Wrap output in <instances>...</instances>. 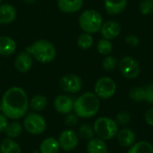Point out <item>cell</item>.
Returning <instances> with one entry per match:
<instances>
[{"instance_id": "1", "label": "cell", "mask_w": 153, "mask_h": 153, "mask_svg": "<svg viewBox=\"0 0 153 153\" xmlns=\"http://www.w3.org/2000/svg\"><path fill=\"white\" fill-rule=\"evenodd\" d=\"M29 97L19 86L7 89L0 100V112L9 120H20L29 112Z\"/></svg>"}, {"instance_id": "2", "label": "cell", "mask_w": 153, "mask_h": 153, "mask_svg": "<svg viewBox=\"0 0 153 153\" xmlns=\"http://www.w3.org/2000/svg\"><path fill=\"white\" fill-rule=\"evenodd\" d=\"M100 108V99L91 91L80 95L74 100V112L80 118H91L97 115Z\"/></svg>"}, {"instance_id": "3", "label": "cell", "mask_w": 153, "mask_h": 153, "mask_svg": "<svg viewBox=\"0 0 153 153\" xmlns=\"http://www.w3.org/2000/svg\"><path fill=\"white\" fill-rule=\"evenodd\" d=\"M26 51L40 64H49L56 56L55 45L48 39H38L26 48Z\"/></svg>"}, {"instance_id": "4", "label": "cell", "mask_w": 153, "mask_h": 153, "mask_svg": "<svg viewBox=\"0 0 153 153\" xmlns=\"http://www.w3.org/2000/svg\"><path fill=\"white\" fill-rule=\"evenodd\" d=\"M103 22L102 15L93 9L83 11L78 18V23L82 30L90 34H94L100 31Z\"/></svg>"}, {"instance_id": "5", "label": "cell", "mask_w": 153, "mask_h": 153, "mask_svg": "<svg viewBox=\"0 0 153 153\" xmlns=\"http://www.w3.org/2000/svg\"><path fill=\"white\" fill-rule=\"evenodd\" d=\"M95 134L104 141L112 140L117 136L118 132V125L117 122L108 117H100L97 118L93 124Z\"/></svg>"}, {"instance_id": "6", "label": "cell", "mask_w": 153, "mask_h": 153, "mask_svg": "<svg viewBox=\"0 0 153 153\" xmlns=\"http://www.w3.org/2000/svg\"><path fill=\"white\" fill-rule=\"evenodd\" d=\"M23 129L31 135H40L47 129V121L39 112H28L23 117Z\"/></svg>"}, {"instance_id": "7", "label": "cell", "mask_w": 153, "mask_h": 153, "mask_svg": "<svg viewBox=\"0 0 153 153\" xmlns=\"http://www.w3.org/2000/svg\"><path fill=\"white\" fill-rule=\"evenodd\" d=\"M117 91L115 81L108 76L100 77L94 85V93L101 100L111 99Z\"/></svg>"}, {"instance_id": "8", "label": "cell", "mask_w": 153, "mask_h": 153, "mask_svg": "<svg viewBox=\"0 0 153 153\" xmlns=\"http://www.w3.org/2000/svg\"><path fill=\"white\" fill-rule=\"evenodd\" d=\"M118 67L121 74L128 80L137 78L141 73V66L138 61L130 56H124L119 61Z\"/></svg>"}, {"instance_id": "9", "label": "cell", "mask_w": 153, "mask_h": 153, "mask_svg": "<svg viewBox=\"0 0 153 153\" xmlns=\"http://www.w3.org/2000/svg\"><path fill=\"white\" fill-rule=\"evenodd\" d=\"M79 135L74 130L71 128L63 130L59 134L57 138L60 150H63L65 152L74 151L79 145Z\"/></svg>"}, {"instance_id": "10", "label": "cell", "mask_w": 153, "mask_h": 153, "mask_svg": "<svg viewBox=\"0 0 153 153\" xmlns=\"http://www.w3.org/2000/svg\"><path fill=\"white\" fill-rule=\"evenodd\" d=\"M82 78L74 74H69L62 76L59 80V87L66 93H77L82 89Z\"/></svg>"}, {"instance_id": "11", "label": "cell", "mask_w": 153, "mask_h": 153, "mask_svg": "<svg viewBox=\"0 0 153 153\" xmlns=\"http://www.w3.org/2000/svg\"><path fill=\"white\" fill-rule=\"evenodd\" d=\"M53 106L57 113L61 115H66L74 110V100L68 95L60 94L55 98Z\"/></svg>"}, {"instance_id": "12", "label": "cell", "mask_w": 153, "mask_h": 153, "mask_svg": "<svg viewBox=\"0 0 153 153\" xmlns=\"http://www.w3.org/2000/svg\"><path fill=\"white\" fill-rule=\"evenodd\" d=\"M13 65L17 72L21 74H26L33 65V57L26 50L21 52L15 56Z\"/></svg>"}, {"instance_id": "13", "label": "cell", "mask_w": 153, "mask_h": 153, "mask_svg": "<svg viewBox=\"0 0 153 153\" xmlns=\"http://www.w3.org/2000/svg\"><path fill=\"white\" fill-rule=\"evenodd\" d=\"M100 31L103 39L112 40L121 33V25L117 21H108L103 22Z\"/></svg>"}, {"instance_id": "14", "label": "cell", "mask_w": 153, "mask_h": 153, "mask_svg": "<svg viewBox=\"0 0 153 153\" xmlns=\"http://www.w3.org/2000/svg\"><path fill=\"white\" fill-rule=\"evenodd\" d=\"M116 137L118 144L124 148H130L133 144L135 143L136 140L134 132L128 127H124L121 130H118Z\"/></svg>"}, {"instance_id": "15", "label": "cell", "mask_w": 153, "mask_h": 153, "mask_svg": "<svg viewBox=\"0 0 153 153\" xmlns=\"http://www.w3.org/2000/svg\"><path fill=\"white\" fill-rule=\"evenodd\" d=\"M17 12L11 4H0V25H6L13 22L16 19Z\"/></svg>"}, {"instance_id": "16", "label": "cell", "mask_w": 153, "mask_h": 153, "mask_svg": "<svg viewBox=\"0 0 153 153\" xmlns=\"http://www.w3.org/2000/svg\"><path fill=\"white\" fill-rule=\"evenodd\" d=\"M58 9L65 13H74L79 12L82 5L83 0H57Z\"/></svg>"}, {"instance_id": "17", "label": "cell", "mask_w": 153, "mask_h": 153, "mask_svg": "<svg viewBox=\"0 0 153 153\" xmlns=\"http://www.w3.org/2000/svg\"><path fill=\"white\" fill-rule=\"evenodd\" d=\"M17 45L15 40L6 35L0 36V56H10L14 54Z\"/></svg>"}, {"instance_id": "18", "label": "cell", "mask_w": 153, "mask_h": 153, "mask_svg": "<svg viewBox=\"0 0 153 153\" xmlns=\"http://www.w3.org/2000/svg\"><path fill=\"white\" fill-rule=\"evenodd\" d=\"M127 3L128 0H104V7L108 14L117 15L126 10Z\"/></svg>"}, {"instance_id": "19", "label": "cell", "mask_w": 153, "mask_h": 153, "mask_svg": "<svg viewBox=\"0 0 153 153\" xmlns=\"http://www.w3.org/2000/svg\"><path fill=\"white\" fill-rule=\"evenodd\" d=\"M60 151V146L56 137H47L39 144V153H58Z\"/></svg>"}, {"instance_id": "20", "label": "cell", "mask_w": 153, "mask_h": 153, "mask_svg": "<svg viewBox=\"0 0 153 153\" xmlns=\"http://www.w3.org/2000/svg\"><path fill=\"white\" fill-rule=\"evenodd\" d=\"M86 152L87 153H108V149L106 141L99 137H94L87 142Z\"/></svg>"}, {"instance_id": "21", "label": "cell", "mask_w": 153, "mask_h": 153, "mask_svg": "<svg viewBox=\"0 0 153 153\" xmlns=\"http://www.w3.org/2000/svg\"><path fill=\"white\" fill-rule=\"evenodd\" d=\"M22 132H23L22 124L21 122H19V120H11V122L9 121L7 127L4 134L8 138L16 139L22 135Z\"/></svg>"}, {"instance_id": "22", "label": "cell", "mask_w": 153, "mask_h": 153, "mask_svg": "<svg viewBox=\"0 0 153 153\" xmlns=\"http://www.w3.org/2000/svg\"><path fill=\"white\" fill-rule=\"evenodd\" d=\"M48 104V99L46 96L41 94H37L33 96L29 101V108L34 112H41L43 111Z\"/></svg>"}, {"instance_id": "23", "label": "cell", "mask_w": 153, "mask_h": 153, "mask_svg": "<svg viewBox=\"0 0 153 153\" xmlns=\"http://www.w3.org/2000/svg\"><path fill=\"white\" fill-rule=\"evenodd\" d=\"M22 147L14 140L11 138H4L0 143V153H22Z\"/></svg>"}, {"instance_id": "24", "label": "cell", "mask_w": 153, "mask_h": 153, "mask_svg": "<svg viewBox=\"0 0 153 153\" xmlns=\"http://www.w3.org/2000/svg\"><path fill=\"white\" fill-rule=\"evenodd\" d=\"M127 153H153V146L146 141H140L133 144Z\"/></svg>"}, {"instance_id": "25", "label": "cell", "mask_w": 153, "mask_h": 153, "mask_svg": "<svg viewBox=\"0 0 153 153\" xmlns=\"http://www.w3.org/2000/svg\"><path fill=\"white\" fill-rule=\"evenodd\" d=\"M93 43H94V39L92 37V34L82 32L77 38V45L82 50L90 49L93 46Z\"/></svg>"}, {"instance_id": "26", "label": "cell", "mask_w": 153, "mask_h": 153, "mask_svg": "<svg viewBox=\"0 0 153 153\" xmlns=\"http://www.w3.org/2000/svg\"><path fill=\"white\" fill-rule=\"evenodd\" d=\"M77 134L79 135V138H81L82 140H85L87 142L91 140L92 138H94V135H95V132H94L93 126H90L89 124L82 125L79 127Z\"/></svg>"}, {"instance_id": "27", "label": "cell", "mask_w": 153, "mask_h": 153, "mask_svg": "<svg viewBox=\"0 0 153 153\" xmlns=\"http://www.w3.org/2000/svg\"><path fill=\"white\" fill-rule=\"evenodd\" d=\"M97 50L102 56H108L113 50V45L110 40L102 38L98 41Z\"/></svg>"}, {"instance_id": "28", "label": "cell", "mask_w": 153, "mask_h": 153, "mask_svg": "<svg viewBox=\"0 0 153 153\" xmlns=\"http://www.w3.org/2000/svg\"><path fill=\"white\" fill-rule=\"evenodd\" d=\"M128 94H129V98L135 102L144 101L145 89L144 87H134L129 91Z\"/></svg>"}, {"instance_id": "29", "label": "cell", "mask_w": 153, "mask_h": 153, "mask_svg": "<svg viewBox=\"0 0 153 153\" xmlns=\"http://www.w3.org/2000/svg\"><path fill=\"white\" fill-rule=\"evenodd\" d=\"M118 65V61L115 56H106V57L102 61V66L106 71H113Z\"/></svg>"}, {"instance_id": "30", "label": "cell", "mask_w": 153, "mask_h": 153, "mask_svg": "<svg viewBox=\"0 0 153 153\" xmlns=\"http://www.w3.org/2000/svg\"><path fill=\"white\" fill-rule=\"evenodd\" d=\"M139 10L143 15H150L153 13V0H142L139 4Z\"/></svg>"}, {"instance_id": "31", "label": "cell", "mask_w": 153, "mask_h": 153, "mask_svg": "<svg viewBox=\"0 0 153 153\" xmlns=\"http://www.w3.org/2000/svg\"><path fill=\"white\" fill-rule=\"evenodd\" d=\"M131 120V116L127 111L125 110H121L119 111L117 115H116V122L117 125L121 126H126Z\"/></svg>"}, {"instance_id": "32", "label": "cell", "mask_w": 153, "mask_h": 153, "mask_svg": "<svg viewBox=\"0 0 153 153\" xmlns=\"http://www.w3.org/2000/svg\"><path fill=\"white\" fill-rule=\"evenodd\" d=\"M65 119H64V122L65 124L69 126V127H73V126H77V124L79 123V117L74 112H71L69 114H66L65 115Z\"/></svg>"}, {"instance_id": "33", "label": "cell", "mask_w": 153, "mask_h": 153, "mask_svg": "<svg viewBox=\"0 0 153 153\" xmlns=\"http://www.w3.org/2000/svg\"><path fill=\"white\" fill-rule=\"evenodd\" d=\"M125 40H126L127 45H129L130 47H133V48H135V47L139 46V44H140V39L134 34L127 35L126 37Z\"/></svg>"}, {"instance_id": "34", "label": "cell", "mask_w": 153, "mask_h": 153, "mask_svg": "<svg viewBox=\"0 0 153 153\" xmlns=\"http://www.w3.org/2000/svg\"><path fill=\"white\" fill-rule=\"evenodd\" d=\"M145 89V99L144 101L147 103H153V82L146 85L144 87Z\"/></svg>"}, {"instance_id": "35", "label": "cell", "mask_w": 153, "mask_h": 153, "mask_svg": "<svg viewBox=\"0 0 153 153\" xmlns=\"http://www.w3.org/2000/svg\"><path fill=\"white\" fill-rule=\"evenodd\" d=\"M8 123H9V119L4 114L0 112V134L4 133Z\"/></svg>"}, {"instance_id": "36", "label": "cell", "mask_w": 153, "mask_h": 153, "mask_svg": "<svg viewBox=\"0 0 153 153\" xmlns=\"http://www.w3.org/2000/svg\"><path fill=\"white\" fill-rule=\"evenodd\" d=\"M144 119L145 122L149 125V126H153V107L151 108H149L144 115Z\"/></svg>"}, {"instance_id": "37", "label": "cell", "mask_w": 153, "mask_h": 153, "mask_svg": "<svg viewBox=\"0 0 153 153\" xmlns=\"http://www.w3.org/2000/svg\"><path fill=\"white\" fill-rule=\"evenodd\" d=\"M24 2H26V3H28V4H32V3H34L36 0H23Z\"/></svg>"}, {"instance_id": "38", "label": "cell", "mask_w": 153, "mask_h": 153, "mask_svg": "<svg viewBox=\"0 0 153 153\" xmlns=\"http://www.w3.org/2000/svg\"><path fill=\"white\" fill-rule=\"evenodd\" d=\"M30 153H39V152H37V151H36V152H30Z\"/></svg>"}, {"instance_id": "39", "label": "cell", "mask_w": 153, "mask_h": 153, "mask_svg": "<svg viewBox=\"0 0 153 153\" xmlns=\"http://www.w3.org/2000/svg\"><path fill=\"white\" fill-rule=\"evenodd\" d=\"M2 4V0H0V4Z\"/></svg>"}]
</instances>
